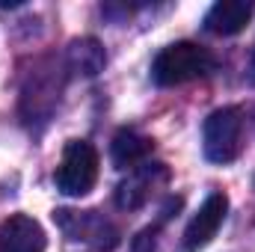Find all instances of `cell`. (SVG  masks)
Listing matches in <instances>:
<instances>
[{"label":"cell","instance_id":"3957f363","mask_svg":"<svg viewBox=\"0 0 255 252\" xmlns=\"http://www.w3.org/2000/svg\"><path fill=\"white\" fill-rule=\"evenodd\" d=\"M57 190L65 196H86L98 181V151L86 139H68L57 166Z\"/></svg>","mask_w":255,"mask_h":252},{"label":"cell","instance_id":"7a4b0ae2","mask_svg":"<svg viewBox=\"0 0 255 252\" xmlns=\"http://www.w3.org/2000/svg\"><path fill=\"white\" fill-rule=\"evenodd\" d=\"M202 148L211 163H232L244 151V113L238 107L214 110L202 127Z\"/></svg>","mask_w":255,"mask_h":252},{"label":"cell","instance_id":"30bf717a","mask_svg":"<svg viewBox=\"0 0 255 252\" xmlns=\"http://www.w3.org/2000/svg\"><path fill=\"white\" fill-rule=\"evenodd\" d=\"M107 63V54L101 48L98 39H74L68 45V68L77 71V74H86V77H95L98 71H104Z\"/></svg>","mask_w":255,"mask_h":252},{"label":"cell","instance_id":"6da1fadb","mask_svg":"<svg viewBox=\"0 0 255 252\" xmlns=\"http://www.w3.org/2000/svg\"><path fill=\"white\" fill-rule=\"evenodd\" d=\"M214 54L196 42H175V45H166L154 63H151V80L157 86H181V83H190L196 77H205L214 71Z\"/></svg>","mask_w":255,"mask_h":252},{"label":"cell","instance_id":"8fae6325","mask_svg":"<svg viewBox=\"0 0 255 252\" xmlns=\"http://www.w3.org/2000/svg\"><path fill=\"white\" fill-rule=\"evenodd\" d=\"M253 68H255V54H253Z\"/></svg>","mask_w":255,"mask_h":252},{"label":"cell","instance_id":"277c9868","mask_svg":"<svg viewBox=\"0 0 255 252\" xmlns=\"http://www.w3.org/2000/svg\"><path fill=\"white\" fill-rule=\"evenodd\" d=\"M54 220L63 226V232L71 238V241H86L92 244L95 250H113L119 244V229L104 220L98 211H57Z\"/></svg>","mask_w":255,"mask_h":252},{"label":"cell","instance_id":"5b68a950","mask_svg":"<svg viewBox=\"0 0 255 252\" xmlns=\"http://www.w3.org/2000/svg\"><path fill=\"white\" fill-rule=\"evenodd\" d=\"M226 214H229V196L211 193L184 229V252H199L202 247H208L217 238L220 226L226 223Z\"/></svg>","mask_w":255,"mask_h":252},{"label":"cell","instance_id":"ba28073f","mask_svg":"<svg viewBox=\"0 0 255 252\" xmlns=\"http://www.w3.org/2000/svg\"><path fill=\"white\" fill-rule=\"evenodd\" d=\"M255 6L250 0H220L208 9L205 15V30L208 33H217V36H235L241 33L250 18H253Z\"/></svg>","mask_w":255,"mask_h":252},{"label":"cell","instance_id":"52a82bcc","mask_svg":"<svg viewBox=\"0 0 255 252\" xmlns=\"http://www.w3.org/2000/svg\"><path fill=\"white\" fill-rule=\"evenodd\" d=\"M157 178L166 181L163 163H142V166H136V172L116 187V205H119L122 211H136V208H142V205L151 199V190H154V181H157Z\"/></svg>","mask_w":255,"mask_h":252},{"label":"cell","instance_id":"8992f818","mask_svg":"<svg viewBox=\"0 0 255 252\" xmlns=\"http://www.w3.org/2000/svg\"><path fill=\"white\" fill-rule=\"evenodd\" d=\"M45 229L27 214H12L0 226V252H45Z\"/></svg>","mask_w":255,"mask_h":252},{"label":"cell","instance_id":"9c48e42d","mask_svg":"<svg viewBox=\"0 0 255 252\" xmlns=\"http://www.w3.org/2000/svg\"><path fill=\"white\" fill-rule=\"evenodd\" d=\"M151 148H154L151 136H145V133H139V130H133V127H122V130L113 136V142H110V157H113V163H116L119 169L136 166V163L142 166L145 157L151 154Z\"/></svg>","mask_w":255,"mask_h":252}]
</instances>
